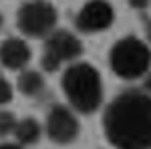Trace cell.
<instances>
[{"instance_id": "6da1fadb", "label": "cell", "mask_w": 151, "mask_h": 149, "mask_svg": "<svg viewBox=\"0 0 151 149\" xmlns=\"http://www.w3.org/2000/svg\"><path fill=\"white\" fill-rule=\"evenodd\" d=\"M103 131L115 149H151V97L127 91L113 99L105 109Z\"/></svg>"}, {"instance_id": "7a4b0ae2", "label": "cell", "mask_w": 151, "mask_h": 149, "mask_svg": "<svg viewBox=\"0 0 151 149\" xmlns=\"http://www.w3.org/2000/svg\"><path fill=\"white\" fill-rule=\"evenodd\" d=\"M63 93L70 109L83 115L95 113L103 103V81L89 63H70L63 73Z\"/></svg>"}, {"instance_id": "3957f363", "label": "cell", "mask_w": 151, "mask_h": 149, "mask_svg": "<svg viewBox=\"0 0 151 149\" xmlns=\"http://www.w3.org/2000/svg\"><path fill=\"white\" fill-rule=\"evenodd\" d=\"M109 65L121 79H139L151 67V48L135 36H125L111 48Z\"/></svg>"}, {"instance_id": "277c9868", "label": "cell", "mask_w": 151, "mask_h": 149, "mask_svg": "<svg viewBox=\"0 0 151 149\" xmlns=\"http://www.w3.org/2000/svg\"><path fill=\"white\" fill-rule=\"evenodd\" d=\"M57 10L47 0L24 2L16 14V24H18L20 32L30 38H47L57 28Z\"/></svg>"}, {"instance_id": "5b68a950", "label": "cell", "mask_w": 151, "mask_h": 149, "mask_svg": "<svg viewBox=\"0 0 151 149\" xmlns=\"http://www.w3.org/2000/svg\"><path fill=\"white\" fill-rule=\"evenodd\" d=\"M83 55V45L77 36L69 30H52L47 36V42L42 48V69L48 73L58 71L67 63H75Z\"/></svg>"}, {"instance_id": "8992f818", "label": "cell", "mask_w": 151, "mask_h": 149, "mask_svg": "<svg viewBox=\"0 0 151 149\" xmlns=\"http://www.w3.org/2000/svg\"><path fill=\"white\" fill-rule=\"evenodd\" d=\"M45 131H47V137L52 143H57V145H70L79 137L81 125H79V119H77V115H75L73 109L65 107V105H55L47 113Z\"/></svg>"}, {"instance_id": "52a82bcc", "label": "cell", "mask_w": 151, "mask_h": 149, "mask_svg": "<svg viewBox=\"0 0 151 149\" xmlns=\"http://www.w3.org/2000/svg\"><path fill=\"white\" fill-rule=\"evenodd\" d=\"M113 18H115V12L109 2L91 0L79 10L75 18V26H77V30H81L85 35H95V32L107 30L113 24Z\"/></svg>"}, {"instance_id": "ba28073f", "label": "cell", "mask_w": 151, "mask_h": 149, "mask_svg": "<svg viewBox=\"0 0 151 149\" xmlns=\"http://www.w3.org/2000/svg\"><path fill=\"white\" fill-rule=\"evenodd\" d=\"M30 46L22 38H6L0 45V63L10 71H22L30 63Z\"/></svg>"}, {"instance_id": "9c48e42d", "label": "cell", "mask_w": 151, "mask_h": 149, "mask_svg": "<svg viewBox=\"0 0 151 149\" xmlns=\"http://www.w3.org/2000/svg\"><path fill=\"white\" fill-rule=\"evenodd\" d=\"M16 137V143L22 145V147H28V145H35L38 143V139L42 135V127L36 121L35 117H24L20 121H16V127H14V133Z\"/></svg>"}, {"instance_id": "30bf717a", "label": "cell", "mask_w": 151, "mask_h": 149, "mask_svg": "<svg viewBox=\"0 0 151 149\" xmlns=\"http://www.w3.org/2000/svg\"><path fill=\"white\" fill-rule=\"evenodd\" d=\"M47 89V83L45 77L38 73V71H22L20 77H18V91L22 93L24 97H30L36 99L40 97Z\"/></svg>"}, {"instance_id": "8fae6325", "label": "cell", "mask_w": 151, "mask_h": 149, "mask_svg": "<svg viewBox=\"0 0 151 149\" xmlns=\"http://www.w3.org/2000/svg\"><path fill=\"white\" fill-rule=\"evenodd\" d=\"M16 115L12 111L6 109H0V137H8L14 133V127H16Z\"/></svg>"}, {"instance_id": "7c38bea8", "label": "cell", "mask_w": 151, "mask_h": 149, "mask_svg": "<svg viewBox=\"0 0 151 149\" xmlns=\"http://www.w3.org/2000/svg\"><path fill=\"white\" fill-rule=\"evenodd\" d=\"M12 97H14V91H12V85L8 83L6 79H2L0 77V105H6L12 101Z\"/></svg>"}, {"instance_id": "4fadbf2b", "label": "cell", "mask_w": 151, "mask_h": 149, "mask_svg": "<svg viewBox=\"0 0 151 149\" xmlns=\"http://www.w3.org/2000/svg\"><path fill=\"white\" fill-rule=\"evenodd\" d=\"M147 2H149V0H129V4H131V6H135V8H145V6H147Z\"/></svg>"}, {"instance_id": "5bb4252c", "label": "cell", "mask_w": 151, "mask_h": 149, "mask_svg": "<svg viewBox=\"0 0 151 149\" xmlns=\"http://www.w3.org/2000/svg\"><path fill=\"white\" fill-rule=\"evenodd\" d=\"M0 149H24L18 143H0Z\"/></svg>"}, {"instance_id": "9a60e30c", "label": "cell", "mask_w": 151, "mask_h": 149, "mask_svg": "<svg viewBox=\"0 0 151 149\" xmlns=\"http://www.w3.org/2000/svg\"><path fill=\"white\" fill-rule=\"evenodd\" d=\"M147 38L151 40V20H149V24H147Z\"/></svg>"}, {"instance_id": "2e32d148", "label": "cell", "mask_w": 151, "mask_h": 149, "mask_svg": "<svg viewBox=\"0 0 151 149\" xmlns=\"http://www.w3.org/2000/svg\"><path fill=\"white\" fill-rule=\"evenodd\" d=\"M147 89H149V91H151V81H149V83H147Z\"/></svg>"}]
</instances>
